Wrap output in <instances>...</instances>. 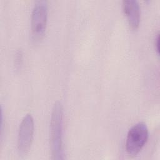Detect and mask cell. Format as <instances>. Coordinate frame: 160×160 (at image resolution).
Segmentation results:
<instances>
[{
	"label": "cell",
	"mask_w": 160,
	"mask_h": 160,
	"mask_svg": "<svg viewBox=\"0 0 160 160\" xmlns=\"http://www.w3.org/2000/svg\"><path fill=\"white\" fill-rule=\"evenodd\" d=\"M123 12L130 28L136 30L140 22V6L136 0H124L122 4Z\"/></svg>",
	"instance_id": "5"
},
{
	"label": "cell",
	"mask_w": 160,
	"mask_h": 160,
	"mask_svg": "<svg viewBox=\"0 0 160 160\" xmlns=\"http://www.w3.org/2000/svg\"><path fill=\"white\" fill-rule=\"evenodd\" d=\"M48 7L45 1H38L31 13V36L34 42L43 37L47 25Z\"/></svg>",
	"instance_id": "3"
},
{
	"label": "cell",
	"mask_w": 160,
	"mask_h": 160,
	"mask_svg": "<svg viewBox=\"0 0 160 160\" xmlns=\"http://www.w3.org/2000/svg\"><path fill=\"white\" fill-rule=\"evenodd\" d=\"M63 108L60 101L54 103L51 116L50 146L52 159H63L62 151Z\"/></svg>",
	"instance_id": "1"
},
{
	"label": "cell",
	"mask_w": 160,
	"mask_h": 160,
	"mask_svg": "<svg viewBox=\"0 0 160 160\" xmlns=\"http://www.w3.org/2000/svg\"><path fill=\"white\" fill-rule=\"evenodd\" d=\"M159 34H158L156 37L155 38V39H154V48H155V50L156 51V52H157L158 56L159 54Z\"/></svg>",
	"instance_id": "6"
},
{
	"label": "cell",
	"mask_w": 160,
	"mask_h": 160,
	"mask_svg": "<svg viewBox=\"0 0 160 160\" xmlns=\"http://www.w3.org/2000/svg\"><path fill=\"white\" fill-rule=\"evenodd\" d=\"M149 136L148 128L143 122L132 126L128 131L126 140V149L129 156L137 155L145 145Z\"/></svg>",
	"instance_id": "2"
},
{
	"label": "cell",
	"mask_w": 160,
	"mask_h": 160,
	"mask_svg": "<svg viewBox=\"0 0 160 160\" xmlns=\"http://www.w3.org/2000/svg\"><path fill=\"white\" fill-rule=\"evenodd\" d=\"M34 119L31 114H26L19 125L18 136V150L20 156H26L31 147L34 134Z\"/></svg>",
	"instance_id": "4"
}]
</instances>
